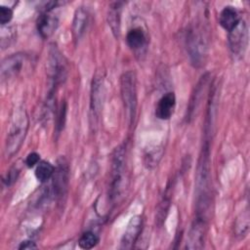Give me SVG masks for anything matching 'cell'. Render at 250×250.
Returning a JSON list of instances; mask_svg holds the SVG:
<instances>
[{
	"mask_svg": "<svg viewBox=\"0 0 250 250\" xmlns=\"http://www.w3.org/2000/svg\"><path fill=\"white\" fill-rule=\"evenodd\" d=\"M54 172H55V168L50 162L41 161L38 163L35 169V177L39 182L45 183L50 178L53 177Z\"/></svg>",
	"mask_w": 250,
	"mask_h": 250,
	"instance_id": "d6986e66",
	"label": "cell"
},
{
	"mask_svg": "<svg viewBox=\"0 0 250 250\" xmlns=\"http://www.w3.org/2000/svg\"><path fill=\"white\" fill-rule=\"evenodd\" d=\"M53 179V194L60 200L62 199L67 190L68 179H69V169L65 158L62 157L58 160V166L55 169Z\"/></svg>",
	"mask_w": 250,
	"mask_h": 250,
	"instance_id": "5b68a950",
	"label": "cell"
},
{
	"mask_svg": "<svg viewBox=\"0 0 250 250\" xmlns=\"http://www.w3.org/2000/svg\"><path fill=\"white\" fill-rule=\"evenodd\" d=\"M240 20L241 19L239 18L237 11L230 6L225 7L219 16V22L221 26L227 31L233 29L238 24Z\"/></svg>",
	"mask_w": 250,
	"mask_h": 250,
	"instance_id": "e0dca14e",
	"label": "cell"
},
{
	"mask_svg": "<svg viewBox=\"0 0 250 250\" xmlns=\"http://www.w3.org/2000/svg\"><path fill=\"white\" fill-rule=\"evenodd\" d=\"M50 76L53 81V86L62 82L65 77V66L62 58L57 48H52L50 51Z\"/></svg>",
	"mask_w": 250,
	"mask_h": 250,
	"instance_id": "8fae6325",
	"label": "cell"
},
{
	"mask_svg": "<svg viewBox=\"0 0 250 250\" xmlns=\"http://www.w3.org/2000/svg\"><path fill=\"white\" fill-rule=\"evenodd\" d=\"M176 97L173 92H168L163 95L157 103L155 108V116L161 120H168L175 109Z\"/></svg>",
	"mask_w": 250,
	"mask_h": 250,
	"instance_id": "9a60e30c",
	"label": "cell"
},
{
	"mask_svg": "<svg viewBox=\"0 0 250 250\" xmlns=\"http://www.w3.org/2000/svg\"><path fill=\"white\" fill-rule=\"evenodd\" d=\"M88 22H89L88 10L85 9L84 7L78 8L74 13V18L72 21V33L75 40H78L83 36L88 26Z\"/></svg>",
	"mask_w": 250,
	"mask_h": 250,
	"instance_id": "2e32d148",
	"label": "cell"
},
{
	"mask_svg": "<svg viewBox=\"0 0 250 250\" xmlns=\"http://www.w3.org/2000/svg\"><path fill=\"white\" fill-rule=\"evenodd\" d=\"M248 229H249V214H248V209H246L245 212L242 213L236 221V225H235L236 235L240 237H244L248 232Z\"/></svg>",
	"mask_w": 250,
	"mask_h": 250,
	"instance_id": "ffe728a7",
	"label": "cell"
},
{
	"mask_svg": "<svg viewBox=\"0 0 250 250\" xmlns=\"http://www.w3.org/2000/svg\"><path fill=\"white\" fill-rule=\"evenodd\" d=\"M126 41L130 49L137 55L144 54L147 46V36L146 31L140 27L131 28L126 36Z\"/></svg>",
	"mask_w": 250,
	"mask_h": 250,
	"instance_id": "30bf717a",
	"label": "cell"
},
{
	"mask_svg": "<svg viewBox=\"0 0 250 250\" xmlns=\"http://www.w3.org/2000/svg\"><path fill=\"white\" fill-rule=\"evenodd\" d=\"M58 24V18L55 15L51 14V11L42 12L36 21L38 33L44 39L49 38L56 31Z\"/></svg>",
	"mask_w": 250,
	"mask_h": 250,
	"instance_id": "7c38bea8",
	"label": "cell"
},
{
	"mask_svg": "<svg viewBox=\"0 0 250 250\" xmlns=\"http://www.w3.org/2000/svg\"><path fill=\"white\" fill-rule=\"evenodd\" d=\"M248 43V28L243 20H240L238 24L229 31V49L235 56H243Z\"/></svg>",
	"mask_w": 250,
	"mask_h": 250,
	"instance_id": "8992f818",
	"label": "cell"
},
{
	"mask_svg": "<svg viewBox=\"0 0 250 250\" xmlns=\"http://www.w3.org/2000/svg\"><path fill=\"white\" fill-rule=\"evenodd\" d=\"M121 11H122V3L113 2L109 5L108 12H107V22L112 33L116 38L119 36V33H120Z\"/></svg>",
	"mask_w": 250,
	"mask_h": 250,
	"instance_id": "ac0fdd59",
	"label": "cell"
},
{
	"mask_svg": "<svg viewBox=\"0 0 250 250\" xmlns=\"http://www.w3.org/2000/svg\"><path fill=\"white\" fill-rule=\"evenodd\" d=\"M36 248H37V245L32 240H24L19 246V249H28V250H31V249H36Z\"/></svg>",
	"mask_w": 250,
	"mask_h": 250,
	"instance_id": "484cf974",
	"label": "cell"
},
{
	"mask_svg": "<svg viewBox=\"0 0 250 250\" xmlns=\"http://www.w3.org/2000/svg\"><path fill=\"white\" fill-rule=\"evenodd\" d=\"M206 218L196 216L187 241L186 248L188 249H201L204 245V235L206 230Z\"/></svg>",
	"mask_w": 250,
	"mask_h": 250,
	"instance_id": "ba28073f",
	"label": "cell"
},
{
	"mask_svg": "<svg viewBox=\"0 0 250 250\" xmlns=\"http://www.w3.org/2000/svg\"><path fill=\"white\" fill-rule=\"evenodd\" d=\"M18 175H19V171L17 169H11L8 173L7 176L4 178L3 182L7 185V186H11L13 183H15L18 179Z\"/></svg>",
	"mask_w": 250,
	"mask_h": 250,
	"instance_id": "cb8c5ba5",
	"label": "cell"
},
{
	"mask_svg": "<svg viewBox=\"0 0 250 250\" xmlns=\"http://www.w3.org/2000/svg\"><path fill=\"white\" fill-rule=\"evenodd\" d=\"M39 159H40V156L38 153L30 152L25 158V164L27 165V167L31 168L39 163Z\"/></svg>",
	"mask_w": 250,
	"mask_h": 250,
	"instance_id": "d4e9b609",
	"label": "cell"
},
{
	"mask_svg": "<svg viewBox=\"0 0 250 250\" xmlns=\"http://www.w3.org/2000/svg\"><path fill=\"white\" fill-rule=\"evenodd\" d=\"M186 45L192 65L195 67L202 66L208 55V42L199 26L191 27L188 30Z\"/></svg>",
	"mask_w": 250,
	"mask_h": 250,
	"instance_id": "7a4b0ae2",
	"label": "cell"
},
{
	"mask_svg": "<svg viewBox=\"0 0 250 250\" xmlns=\"http://www.w3.org/2000/svg\"><path fill=\"white\" fill-rule=\"evenodd\" d=\"M161 157V152H158L157 148L156 150H151V151H148L146 156H145V163L146 165L148 167V168H152L154 167L155 165H157L159 159Z\"/></svg>",
	"mask_w": 250,
	"mask_h": 250,
	"instance_id": "7402d4cb",
	"label": "cell"
},
{
	"mask_svg": "<svg viewBox=\"0 0 250 250\" xmlns=\"http://www.w3.org/2000/svg\"><path fill=\"white\" fill-rule=\"evenodd\" d=\"M142 224L143 222L141 216H134L130 219L121 238L122 249H131L134 246L142 231Z\"/></svg>",
	"mask_w": 250,
	"mask_h": 250,
	"instance_id": "9c48e42d",
	"label": "cell"
},
{
	"mask_svg": "<svg viewBox=\"0 0 250 250\" xmlns=\"http://www.w3.org/2000/svg\"><path fill=\"white\" fill-rule=\"evenodd\" d=\"M28 128V118L23 108H18L12 120L10 131L7 135L5 154L8 157L13 156L21 147Z\"/></svg>",
	"mask_w": 250,
	"mask_h": 250,
	"instance_id": "6da1fadb",
	"label": "cell"
},
{
	"mask_svg": "<svg viewBox=\"0 0 250 250\" xmlns=\"http://www.w3.org/2000/svg\"><path fill=\"white\" fill-rule=\"evenodd\" d=\"M99 242V237L97 234H95L92 231H86L84 232L79 240H78V245L82 249H91L95 247Z\"/></svg>",
	"mask_w": 250,
	"mask_h": 250,
	"instance_id": "44dd1931",
	"label": "cell"
},
{
	"mask_svg": "<svg viewBox=\"0 0 250 250\" xmlns=\"http://www.w3.org/2000/svg\"><path fill=\"white\" fill-rule=\"evenodd\" d=\"M13 18V11L9 7L1 6L0 7V23L1 25H5L11 21Z\"/></svg>",
	"mask_w": 250,
	"mask_h": 250,
	"instance_id": "603a6c76",
	"label": "cell"
},
{
	"mask_svg": "<svg viewBox=\"0 0 250 250\" xmlns=\"http://www.w3.org/2000/svg\"><path fill=\"white\" fill-rule=\"evenodd\" d=\"M103 93H104L103 77L96 75L92 81V87H91L90 111H91V118L93 120V124L97 123L101 114Z\"/></svg>",
	"mask_w": 250,
	"mask_h": 250,
	"instance_id": "52a82bcc",
	"label": "cell"
},
{
	"mask_svg": "<svg viewBox=\"0 0 250 250\" xmlns=\"http://www.w3.org/2000/svg\"><path fill=\"white\" fill-rule=\"evenodd\" d=\"M121 97L124 104V108L129 121V125L134 124L137 114V87L136 75L133 71H127L121 75L120 78Z\"/></svg>",
	"mask_w": 250,
	"mask_h": 250,
	"instance_id": "3957f363",
	"label": "cell"
},
{
	"mask_svg": "<svg viewBox=\"0 0 250 250\" xmlns=\"http://www.w3.org/2000/svg\"><path fill=\"white\" fill-rule=\"evenodd\" d=\"M207 81H208V74H204L194 88V92L192 93V96L190 98V101L188 106V114H187L188 121H190V119L194 118V116H196L197 114V110H198V107L200 106L202 95L204 94Z\"/></svg>",
	"mask_w": 250,
	"mask_h": 250,
	"instance_id": "5bb4252c",
	"label": "cell"
},
{
	"mask_svg": "<svg viewBox=\"0 0 250 250\" xmlns=\"http://www.w3.org/2000/svg\"><path fill=\"white\" fill-rule=\"evenodd\" d=\"M125 168V147L124 146H117L111 159V182H110V198L115 199L121 192Z\"/></svg>",
	"mask_w": 250,
	"mask_h": 250,
	"instance_id": "277c9868",
	"label": "cell"
},
{
	"mask_svg": "<svg viewBox=\"0 0 250 250\" xmlns=\"http://www.w3.org/2000/svg\"><path fill=\"white\" fill-rule=\"evenodd\" d=\"M25 56L22 54H15L6 58L1 64V76L8 79L17 75L23 66Z\"/></svg>",
	"mask_w": 250,
	"mask_h": 250,
	"instance_id": "4fadbf2b",
	"label": "cell"
}]
</instances>
